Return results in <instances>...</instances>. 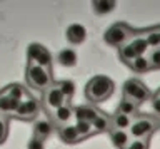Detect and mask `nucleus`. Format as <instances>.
Returning <instances> with one entry per match:
<instances>
[{
    "label": "nucleus",
    "mask_w": 160,
    "mask_h": 149,
    "mask_svg": "<svg viewBox=\"0 0 160 149\" xmlns=\"http://www.w3.org/2000/svg\"><path fill=\"white\" fill-rule=\"evenodd\" d=\"M113 82L107 76H95L85 86V96L90 102H102L113 94Z\"/></svg>",
    "instance_id": "1"
},
{
    "label": "nucleus",
    "mask_w": 160,
    "mask_h": 149,
    "mask_svg": "<svg viewBox=\"0 0 160 149\" xmlns=\"http://www.w3.org/2000/svg\"><path fill=\"white\" fill-rule=\"evenodd\" d=\"M25 79L27 84L32 89L37 91H47L50 86H53V77H52V71L35 64H28L27 71H25Z\"/></svg>",
    "instance_id": "2"
},
{
    "label": "nucleus",
    "mask_w": 160,
    "mask_h": 149,
    "mask_svg": "<svg viewBox=\"0 0 160 149\" xmlns=\"http://www.w3.org/2000/svg\"><path fill=\"white\" fill-rule=\"evenodd\" d=\"M133 35H135V32L127 25V24L118 22V24H113V25L103 34V39H105V42H107L108 45L122 47V45L127 44L128 39L133 37Z\"/></svg>",
    "instance_id": "3"
},
{
    "label": "nucleus",
    "mask_w": 160,
    "mask_h": 149,
    "mask_svg": "<svg viewBox=\"0 0 160 149\" xmlns=\"http://www.w3.org/2000/svg\"><path fill=\"white\" fill-rule=\"evenodd\" d=\"M123 97L135 102L137 106H140V104H143L150 97V91L143 82L138 81V79H130V81H127L123 86Z\"/></svg>",
    "instance_id": "4"
},
{
    "label": "nucleus",
    "mask_w": 160,
    "mask_h": 149,
    "mask_svg": "<svg viewBox=\"0 0 160 149\" xmlns=\"http://www.w3.org/2000/svg\"><path fill=\"white\" fill-rule=\"evenodd\" d=\"M157 124H158V121H155L153 117L142 116L132 122V126L128 129L130 131L128 134L133 139H148V136H152L153 131L157 129Z\"/></svg>",
    "instance_id": "5"
},
{
    "label": "nucleus",
    "mask_w": 160,
    "mask_h": 149,
    "mask_svg": "<svg viewBox=\"0 0 160 149\" xmlns=\"http://www.w3.org/2000/svg\"><path fill=\"white\" fill-rule=\"evenodd\" d=\"M27 59H28V64H35V66H40L45 69H50V66H52V56L40 44H30L27 49Z\"/></svg>",
    "instance_id": "6"
},
{
    "label": "nucleus",
    "mask_w": 160,
    "mask_h": 149,
    "mask_svg": "<svg viewBox=\"0 0 160 149\" xmlns=\"http://www.w3.org/2000/svg\"><path fill=\"white\" fill-rule=\"evenodd\" d=\"M43 104L47 109H50V111H55V109L62 107L63 104H70V101H67V97L62 94V91H60V87L57 84H53V86H50L47 91H45Z\"/></svg>",
    "instance_id": "7"
},
{
    "label": "nucleus",
    "mask_w": 160,
    "mask_h": 149,
    "mask_svg": "<svg viewBox=\"0 0 160 149\" xmlns=\"http://www.w3.org/2000/svg\"><path fill=\"white\" fill-rule=\"evenodd\" d=\"M38 111H40V102L37 101V99L27 97V99H23V101L18 104V107H17V111H15L13 116L18 117V119L32 121L33 117L38 116Z\"/></svg>",
    "instance_id": "8"
},
{
    "label": "nucleus",
    "mask_w": 160,
    "mask_h": 149,
    "mask_svg": "<svg viewBox=\"0 0 160 149\" xmlns=\"http://www.w3.org/2000/svg\"><path fill=\"white\" fill-rule=\"evenodd\" d=\"M65 35H67V40L70 44L78 45V44L85 42V39H87V30H85V27L80 25V24H72V25L67 27Z\"/></svg>",
    "instance_id": "9"
},
{
    "label": "nucleus",
    "mask_w": 160,
    "mask_h": 149,
    "mask_svg": "<svg viewBox=\"0 0 160 149\" xmlns=\"http://www.w3.org/2000/svg\"><path fill=\"white\" fill-rule=\"evenodd\" d=\"M58 136L62 139V142H65V144H77L78 141H82L78 131L75 129V126H72V124L60 126L58 127Z\"/></svg>",
    "instance_id": "10"
},
{
    "label": "nucleus",
    "mask_w": 160,
    "mask_h": 149,
    "mask_svg": "<svg viewBox=\"0 0 160 149\" xmlns=\"http://www.w3.org/2000/svg\"><path fill=\"white\" fill-rule=\"evenodd\" d=\"M100 114L98 109H95L93 106H78L73 109V117L77 121H87V122H93L97 116Z\"/></svg>",
    "instance_id": "11"
},
{
    "label": "nucleus",
    "mask_w": 160,
    "mask_h": 149,
    "mask_svg": "<svg viewBox=\"0 0 160 149\" xmlns=\"http://www.w3.org/2000/svg\"><path fill=\"white\" fill-rule=\"evenodd\" d=\"M52 132H53V126L45 119H40V121L33 124V136L38 137L40 141H45L47 137H50Z\"/></svg>",
    "instance_id": "12"
},
{
    "label": "nucleus",
    "mask_w": 160,
    "mask_h": 149,
    "mask_svg": "<svg viewBox=\"0 0 160 149\" xmlns=\"http://www.w3.org/2000/svg\"><path fill=\"white\" fill-rule=\"evenodd\" d=\"M72 117H73V107L70 106V104H63L62 107H58L53 111V121L57 124H60V126L68 124V121Z\"/></svg>",
    "instance_id": "13"
},
{
    "label": "nucleus",
    "mask_w": 160,
    "mask_h": 149,
    "mask_svg": "<svg viewBox=\"0 0 160 149\" xmlns=\"http://www.w3.org/2000/svg\"><path fill=\"white\" fill-rule=\"evenodd\" d=\"M110 139H112V144L118 149H125L128 146V142L132 141L130 139V134L127 131H122V129H112L110 131Z\"/></svg>",
    "instance_id": "14"
},
{
    "label": "nucleus",
    "mask_w": 160,
    "mask_h": 149,
    "mask_svg": "<svg viewBox=\"0 0 160 149\" xmlns=\"http://www.w3.org/2000/svg\"><path fill=\"white\" fill-rule=\"evenodd\" d=\"M17 101H13V99H10L8 96H5L3 92H0V116H5L7 117L8 114H15V111H17L18 107Z\"/></svg>",
    "instance_id": "15"
},
{
    "label": "nucleus",
    "mask_w": 160,
    "mask_h": 149,
    "mask_svg": "<svg viewBox=\"0 0 160 149\" xmlns=\"http://www.w3.org/2000/svg\"><path fill=\"white\" fill-rule=\"evenodd\" d=\"M92 126H93V132H107V131L110 132L112 131V117L100 112L97 119L92 122Z\"/></svg>",
    "instance_id": "16"
},
{
    "label": "nucleus",
    "mask_w": 160,
    "mask_h": 149,
    "mask_svg": "<svg viewBox=\"0 0 160 149\" xmlns=\"http://www.w3.org/2000/svg\"><path fill=\"white\" fill-rule=\"evenodd\" d=\"M2 92L5 96H8L10 99L17 101V102H22L25 99V89H23V86H20V84H10V86H7Z\"/></svg>",
    "instance_id": "17"
},
{
    "label": "nucleus",
    "mask_w": 160,
    "mask_h": 149,
    "mask_svg": "<svg viewBox=\"0 0 160 149\" xmlns=\"http://www.w3.org/2000/svg\"><path fill=\"white\" fill-rule=\"evenodd\" d=\"M58 64H62L63 67H73L77 66V54L72 49H62L58 52Z\"/></svg>",
    "instance_id": "18"
},
{
    "label": "nucleus",
    "mask_w": 160,
    "mask_h": 149,
    "mask_svg": "<svg viewBox=\"0 0 160 149\" xmlns=\"http://www.w3.org/2000/svg\"><path fill=\"white\" fill-rule=\"evenodd\" d=\"M115 7H117V3L113 0H95V2H92V10L95 13H98V15L110 13Z\"/></svg>",
    "instance_id": "19"
},
{
    "label": "nucleus",
    "mask_w": 160,
    "mask_h": 149,
    "mask_svg": "<svg viewBox=\"0 0 160 149\" xmlns=\"http://www.w3.org/2000/svg\"><path fill=\"white\" fill-rule=\"evenodd\" d=\"M133 119L125 116V114H120L117 112L115 116H112V129H122V131H127V129H130V126H132Z\"/></svg>",
    "instance_id": "20"
},
{
    "label": "nucleus",
    "mask_w": 160,
    "mask_h": 149,
    "mask_svg": "<svg viewBox=\"0 0 160 149\" xmlns=\"http://www.w3.org/2000/svg\"><path fill=\"white\" fill-rule=\"evenodd\" d=\"M117 112L125 114V116H128V117H135V116H138V106L135 102H132V101H128V99L123 97L122 102L118 104Z\"/></svg>",
    "instance_id": "21"
},
{
    "label": "nucleus",
    "mask_w": 160,
    "mask_h": 149,
    "mask_svg": "<svg viewBox=\"0 0 160 149\" xmlns=\"http://www.w3.org/2000/svg\"><path fill=\"white\" fill-rule=\"evenodd\" d=\"M130 69H133L135 72H138V74H143V72H147L150 71V62H148V59L145 57V56H140V57H135L132 62L128 64Z\"/></svg>",
    "instance_id": "22"
},
{
    "label": "nucleus",
    "mask_w": 160,
    "mask_h": 149,
    "mask_svg": "<svg viewBox=\"0 0 160 149\" xmlns=\"http://www.w3.org/2000/svg\"><path fill=\"white\" fill-rule=\"evenodd\" d=\"M128 45L133 49V52L137 54V56L140 57V56H143L145 52L148 51V44H147V40H145V37H133V40L132 42H128Z\"/></svg>",
    "instance_id": "23"
},
{
    "label": "nucleus",
    "mask_w": 160,
    "mask_h": 149,
    "mask_svg": "<svg viewBox=\"0 0 160 149\" xmlns=\"http://www.w3.org/2000/svg\"><path fill=\"white\" fill-rule=\"evenodd\" d=\"M75 129L78 131V134H80V137H82V139H85V137H88V136H92V134H93L92 122H87V121H77Z\"/></svg>",
    "instance_id": "24"
},
{
    "label": "nucleus",
    "mask_w": 160,
    "mask_h": 149,
    "mask_svg": "<svg viewBox=\"0 0 160 149\" xmlns=\"http://www.w3.org/2000/svg\"><path fill=\"white\" fill-rule=\"evenodd\" d=\"M145 40H147L150 49H160V35H158L157 27L150 29V30L145 34Z\"/></svg>",
    "instance_id": "25"
},
{
    "label": "nucleus",
    "mask_w": 160,
    "mask_h": 149,
    "mask_svg": "<svg viewBox=\"0 0 160 149\" xmlns=\"http://www.w3.org/2000/svg\"><path fill=\"white\" fill-rule=\"evenodd\" d=\"M118 56H120V59H122V61H123L125 64H130V62H132L135 57H138L137 54L133 52V49L128 45V44H125V45H122V47H120V51H118Z\"/></svg>",
    "instance_id": "26"
},
{
    "label": "nucleus",
    "mask_w": 160,
    "mask_h": 149,
    "mask_svg": "<svg viewBox=\"0 0 160 149\" xmlns=\"http://www.w3.org/2000/svg\"><path fill=\"white\" fill-rule=\"evenodd\" d=\"M57 86L60 87V91H62L63 96L67 97V101H70V97H72L73 92H75V84L72 81H62V82H58Z\"/></svg>",
    "instance_id": "27"
},
{
    "label": "nucleus",
    "mask_w": 160,
    "mask_h": 149,
    "mask_svg": "<svg viewBox=\"0 0 160 149\" xmlns=\"http://www.w3.org/2000/svg\"><path fill=\"white\" fill-rule=\"evenodd\" d=\"M147 59L152 69H160V49H150Z\"/></svg>",
    "instance_id": "28"
},
{
    "label": "nucleus",
    "mask_w": 160,
    "mask_h": 149,
    "mask_svg": "<svg viewBox=\"0 0 160 149\" xmlns=\"http://www.w3.org/2000/svg\"><path fill=\"white\" fill-rule=\"evenodd\" d=\"M8 136V119L5 116H0V144L5 142Z\"/></svg>",
    "instance_id": "29"
},
{
    "label": "nucleus",
    "mask_w": 160,
    "mask_h": 149,
    "mask_svg": "<svg viewBox=\"0 0 160 149\" xmlns=\"http://www.w3.org/2000/svg\"><path fill=\"white\" fill-rule=\"evenodd\" d=\"M125 149H148L147 139H132Z\"/></svg>",
    "instance_id": "30"
},
{
    "label": "nucleus",
    "mask_w": 160,
    "mask_h": 149,
    "mask_svg": "<svg viewBox=\"0 0 160 149\" xmlns=\"http://www.w3.org/2000/svg\"><path fill=\"white\" fill-rule=\"evenodd\" d=\"M27 149H45L43 141H40L38 137L32 136V137L28 139V142H27Z\"/></svg>",
    "instance_id": "31"
},
{
    "label": "nucleus",
    "mask_w": 160,
    "mask_h": 149,
    "mask_svg": "<svg viewBox=\"0 0 160 149\" xmlns=\"http://www.w3.org/2000/svg\"><path fill=\"white\" fill-rule=\"evenodd\" d=\"M152 106H153V111L160 116V94H158V92L153 96V102H152Z\"/></svg>",
    "instance_id": "32"
},
{
    "label": "nucleus",
    "mask_w": 160,
    "mask_h": 149,
    "mask_svg": "<svg viewBox=\"0 0 160 149\" xmlns=\"http://www.w3.org/2000/svg\"><path fill=\"white\" fill-rule=\"evenodd\" d=\"M157 30H158V35H160V27H157Z\"/></svg>",
    "instance_id": "33"
},
{
    "label": "nucleus",
    "mask_w": 160,
    "mask_h": 149,
    "mask_svg": "<svg viewBox=\"0 0 160 149\" xmlns=\"http://www.w3.org/2000/svg\"><path fill=\"white\" fill-rule=\"evenodd\" d=\"M157 127H158V129H160V122H158V124H157Z\"/></svg>",
    "instance_id": "34"
},
{
    "label": "nucleus",
    "mask_w": 160,
    "mask_h": 149,
    "mask_svg": "<svg viewBox=\"0 0 160 149\" xmlns=\"http://www.w3.org/2000/svg\"><path fill=\"white\" fill-rule=\"evenodd\" d=\"M158 94H160V89H158Z\"/></svg>",
    "instance_id": "35"
}]
</instances>
